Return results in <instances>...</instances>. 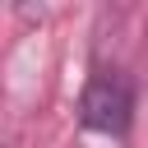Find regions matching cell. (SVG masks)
Here are the masks:
<instances>
[{"label":"cell","instance_id":"6da1fadb","mask_svg":"<svg viewBox=\"0 0 148 148\" xmlns=\"http://www.w3.org/2000/svg\"><path fill=\"white\" fill-rule=\"evenodd\" d=\"M79 120L97 134H130V120H134V83L125 69H97L88 83H83V97H79Z\"/></svg>","mask_w":148,"mask_h":148}]
</instances>
